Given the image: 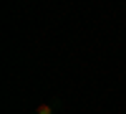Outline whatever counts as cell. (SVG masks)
Listing matches in <instances>:
<instances>
[{
  "mask_svg": "<svg viewBox=\"0 0 126 114\" xmlns=\"http://www.w3.org/2000/svg\"><path fill=\"white\" fill-rule=\"evenodd\" d=\"M61 107H63V101L56 96V99H48V101H43V104H38L30 114H56Z\"/></svg>",
  "mask_w": 126,
  "mask_h": 114,
  "instance_id": "obj_1",
  "label": "cell"
}]
</instances>
